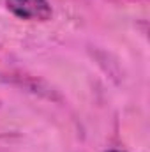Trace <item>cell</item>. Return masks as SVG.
Listing matches in <instances>:
<instances>
[{
  "label": "cell",
  "instance_id": "2",
  "mask_svg": "<svg viewBox=\"0 0 150 152\" xmlns=\"http://www.w3.org/2000/svg\"><path fill=\"white\" fill-rule=\"evenodd\" d=\"M106 152H120V151H106Z\"/></svg>",
  "mask_w": 150,
  "mask_h": 152
},
{
  "label": "cell",
  "instance_id": "1",
  "mask_svg": "<svg viewBox=\"0 0 150 152\" xmlns=\"http://www.w3.org/2000/svg\"><path fill=\"white\" fill-rule=\"evenodd\" d=\"M7 7L23 20L46 21L51 18V5L48 0H7Z\"/></svg>",
  "mask_w": 150,
  "mask_h": 152
}]
</instances>
